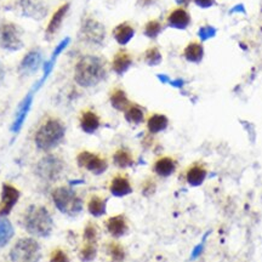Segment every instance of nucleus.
<instances>
[{"label":"nucleus","instance_id":"f257e3e1","mask_svg":"<svg viewBox=\"0 0 262 262\" xmlns=\"http://www.w3.org/2000/svg\"><path fill=\"white\" fill-rule=\"evenodd\" d=\"M107 76L106 61L99 56L87 55L80 58L74 70V80L78 85L91 87L97 85Z\"/></svg>","mask_w":262,"mask_h":262},{"label":"nucleus","instance_id":"f03ea898","mask_svg":"<svg viewBox=\"0 0 262 262\" xmlns=\"http://www.w3.org/2000/svg\"><path fill=\"white\" fill-rule=\"evenodd\" d=\"M22 226L29 235L46 238L54 230V220L50 211L43 205H29L22 217Z\"/></svg>","mask_w":262,"mask_h":262},{"label":"nucleus","instance_id":"7ed1b4c3","mask_svg":"<svg viewBox=\"0 0 262 262\" xmlns=\"http://www.w3.org/2000/svg\"><path fill=\"white\" fill-rule=\"evenodd\" d=\"M66 126L57 118H50L37 131L34 142L40 151L49 152L63 141Z\"/></svg>","mask_w":262,"mask_h":262},{"label":"nucleus","instance_id":"20e7f679","mask_svg":"<svg viewBox=\"0 0 262 262\" xmlns=\"http://www.w3.org/2000/svg\"><path fill=\"white\" fill-rule=\"evenodd\" d=\"M55 207L62 214L68 216H77L83 211V199L70 187H57L51 193Z\"/></svg>","mask_w":262,"mask_h":262},{"label":"nucleus","instance_id":"39448f33","mask_svg":"<svg viewBox=\"0 0 262 262\" xmlns=\"http://www.w3.org/2000/svg\"><path fill=\"white\" fill-rule=\"evenodd\" d=\"M11 262H39L40 245L33 238H21L10 250Z\"/></svg>","mask_w":262,"mask_h":262},{"label":"nucleus","instance_id":"423d86ee","mask_svg":"<svg viewBox=\"0 0 262 262\" xmlns=\"http://www.w3.org/2000/svg\"><path fill=\"white\" fill-rule=\"evenodd\" d=\"M64 169V163L57 155L48 154L40 159L36 167V174L44 181H56Z\"/></svg>","mask_w":262,"mask_h":262},{"label":"nucleus","instance_id":"0eeeda50","mask_svg":"<svg viewBox=\"0 0 262 262\" xmlns=\"http://www.w3.org/2000/svg\"><path fill=\"white\" fill-rule=\"evenodd\" d=\"M77 164L79 168H83L90 173L96 175H102L108 169V160L97 153L83 151L77 155Z\"/></svg>","mask_w":262,"mask_h":262},{"label":"nucleus","instance_id":"6e6552de","mask_svg":"<svg viewBox=\"0 0 262 262\" xmlns=\"http://www.w3.org/2000/svg\"><path fill=\"white\" fill-rule=\"evenodd\" d=\"M0 46L9 51H17L23 48L20 29L16 24H0Z\"/></svg>","mask_w":262,"mask_h":262},{"label":"nucleus","instance_id":"1a4fd4ad","mask_svg":"<svg viewBox=\"0 0 262 262\" xmlns=\"http://www.w3.org/2000/svg\"><path fill=\"white\" fill-rule=\"evenodd\" d=\"M21 193L10 183H3L0 194V217H6L17 204Z\"/></svg>","mask_w":262,"mask_h":262},{"label":"nucleus","instance_id":"9d476101","mask_svg":"<svg viewBox=\"0 0 262 262\" xmlns=\"http://www.w3.org/2000/svg\"><path fill=\"white\" fill-rule=\"evenodd\" d=\"M185 181L188 186L199 187L205 182L208 177V167L204 161L196 160L189 164L185 170Z\"/></svg>","mask_w":262,"mask_h":262},{"label":"nucleus","instance_id":"9b49d317","mask_svg":"<svg viewBox=\"0 0 262 262\" xmlns=\"http://www.w3.org/2000/svg\"><path fill=\"white\" fill-rule=\"evenodd\" d=\"M105 228L107 231L108 235L113 237V238H121V237L126 236L127 232H129V221H127L124 214L113 215V216H109L105 221Z\"/></svg>","mask_w":262,"mask_h":262},{"label":"nucleus","instance_id":"f8f14e48","mask_svg":"<svg viewBox=\"0 0 262 262\" xmlns=\"http://www.w3.org/2000/svg\"><path fill=\"white\" fill-rule=\"evenodd\" d=\"M80 37L84 42L90 44H101L105 39V28L93 20H87L83 24Z\"/></svg>","mask_w":262,"mask_h":262},{"label":"nucleus","instance_id":"ddd939ff","mask_svg":"<svg viewBox=\"0 0 262 262\" xmlns=\"http://www.w3.org/2000/svg\"><path fill=\"white\" fill-rule=\"evenodd\" d=\"M109 193L115 198H123V196L130 195L134 192L133 185L127 175L124 174H117L111 180L108 186Z\"/></svg>","mask_w":262,"mask_h":262},{"label":"nucleus","instance_id":"4468645a","mask_svg":"<svg viewBox=\"0 0 262 262\" xmlns=\"http://www.w3.org/2000/svg\"><path fill=\"white\" fill-rule=\"evenodd\" d=\"M177 167H179V163H177V160L174 157L163 155V157H159L153 163L152 170L159 177H169L175 174V171L177 170Z\"/></svg>","mask_w":262,"mask_h":262},{"label":"nucleus","instance_id":"2eb2a0df","mask_svg":"<svg viewBox=\"0 0 262 262\" xmlns=\"http://www.w3.org/2000/svg\"><path fill=\"white\" fill-rule=\"evenodd\" d=\"M33 97H34V92L30 91L29 93H27V96L22 100V102L18 106L16 115H15V120L12 123L11 131L14 134H17L18 131L21 130L22 125H23L24 120H26L28 113H29L30 107H32L33 104Z\"/></svg>","mask_w":262,"mask_h":262},{"label":"nucleus","instance_id":"dca6fc26","mask_svg":"<svg viewBox=\"0 0 262 262\" xmlns=\"http://www.w3.org/2000/svg\"><path fill=\"white\" fill-rule=\"evenodd\" d=\"M43 62V56L42 52L38 51V50H32L28 54L24 56L23 60L21 61L20 68V73L22 76H29V74L34 73L36 71H38V68L40 67Z\"/></svg>","mask_w":262,"mask_h":262},{"label":"nucleus","instance_id":"f3484780","mask_svg":"<svg viewBox=\"0 0 262 262\" xmlns=\"http://www.w3.org/2000/svg\"><path fill=\"white\" fill-rule=\"evenodd\" d=\"M168 26L176 29H186L191 24V15L185 8H176L167 17Z\"/></svg>","mask_w":262,"mask_h":262},{"label":"nucleus","instance_id":"a211bd4d","mask_svg":"<svg viewBox=\"0 0 262 262\" xmlns=\"http://www.w3.org/2000/svg\"><path fill=\"white\" fill-rule=\"evenodd\" d=\"M79 124H80V129H82L85 134H95L96 131L100 129L101 126V118L100 115L93 112L92 109H85V111L82 112L80 114V119H79Z\"/></svg>","mask_w":262,"mask_h":262},{"label":"nucleus","instance_id":"6ab92c4d","mask_svg":"<svg viewBox=\"0 0 262 262\" xmlns=\"http://www.w3.org/2000/svg\"><path fill=\"white\" fill-rule=\"evenodd\" d=\"M87 213L93 217H102L107 214V198L99 194H92L86 203Z\"/></svg>","mask_w":262,"mask_h":262},{"label":"nucleus","instance_id":"aec40b11","mask_svg":"<svg viewBox=\"0 0 262 262\" xmlns=\"http://www.w3.org/2000/svg\"><path fill=\"white\" fill-rule=\"evenodd\" d=\"M131 64H133V57H131V55L127 51H125V50H119L114 55L113 60H112V70L118 76H123L131 67Z\"/></svg>","mask_w":262,"mask_h":262},{"label":"nucleus","instance_id":"412c9836","mask_svg":"<svg viewBox=\"0 0 262 262\" xmlns=\"http://www.w3.org/2000/svg\"><path fill=\"white\" fill-rule=\"evenodd\" d=\"M146 126L149 134L157 135L161 131L167 130V127L169 126V118L161 113H153L146 120Z\"/></svg>","mask_w":262,"mask_h":262},{"label":"nucleus","instance_id":"4be33fe9","mask_svg":"<svg viewBox=\"0 0 262 262\" xmlns=\"http://www.w3.org/2000/svg\"><path fill=\"white\" fill-rule=\"evenodd\" d=\"M109 102L115 111L124 112L130 106V100L121 87H114L109 93Z\"/></svg>","mask_w":262,"mask_h":262},{"label":"nucleus","instance_id":"5701e85b","mask_svg":"<svg viewBox=\"0 0 262 262\" xmlns=\"http://www.w3.org/2000/svg\"><path fill=\"white\" fill-rule=\"evenodd\" d=\"M183 57L188 62H192V63H199V62H202L203 57H204L203 44L196 42V40L189 42L186 45V48L183 49Z\"/></svg>","mask_w":262,"mask_h":262},{"label":"nucleus","instance_id":"b1692460","mask_svg":"<svg viewBox=\"0 0 262 262\" xmlns=\"http://www.w3.org/2000/svg\"><path fill=\"white\" fill-rule=\"evenodd\" d=\"M112 160L113 164L119 169H127V168L134 167L135 164V159H134L133 153L127 148H118L117 151L112 155Z\"/></svg>","mask_w":262,"mask_h":262},{"label":"nucleus","instance_id":"393cba45","mask_svg":"<svg viewBox=\"0 0 262 262\" xmlns=\"http://www.w3.org/2000/svg\"><path fill=\"white\" fill-rule=\"evenodd\" d=\"M134 36H135V29L129 22H123V23L115 26L113 29L114 39L120 45H126L134 38Z\"/></svg>","mask_w":262,"mask_h":262},{"label":"nucleus","instance_id":"a878e982","mask_svg":"<svg viewBox=\"0 0 262 262\" xmlns=\"http://www.w3.org/2000/svg\"><path fill=\"white\" fill-rule=\"evenodd\" d=\"M124 118L133 125H140L146 120V112L140 105L130 104L129 107L124 111Z\"/></svg>","mask_w":262,"mask_h":262},{"label":"nucleus","instance_id":"bb28decb","mask_svg":"<svg viewBox=\"0 0 262 262\" xmlns=\"http://www.w3.org/2000/svg\"><path fill=\"white\" fill-rule=\"evenodd\" d=\"M68 9H70V4H63L56 10L54 15H52L51 20H50L48 24V28H46V36H48V38H51V37L57 32L58 28L61 27L62 21H63Z\"/></svg>","mask_w":262,"mask_h":262},{"label":"nucleus","instance_id":"cd10ccee","mask_svg":"<svg viewBox=\"0 0 262 262\" xmlns=\"http://www.w3.org/2000/svg\"><path fill=\"white\" fill-rule=\"evenodd\" d=\"M21 5L22 9H23V14L33 18H39L40 20L46 12L44 6L40 4L38 0H22Z\"/></svg>","mask_w":262,"mask_h":262},{"label":"nucleus","instance_id":"c85d7f7f","mask_svg":"<svg viewBox=\"0 0 262 262\" xmlns=\"http://www.w3.org/2000/svg\"><path fill=\"white\" fill-rule=\"evenodd\" d=\"M106 252L109 257V262H124L126 257L124 246L119 242H114V240L106 244Z\"/></svg>","mask_w":262,"mask_h":262},{"label":"nucleus","instance_id":"c756f323","mask_svg":"<svg viewBox=\"0 0 262 262\" xmlns=\"http://www.w3.org/2000/svg\"><path fill=\"white\" fill-rule=\"evenodd\" d=\"M15 235L14 226L6 217H0V248H4L10 243Z\"/></svg>","mask_w":262,"mask_h":262},{"label":"nucleus","instance_id":"7c9ffc66","mask_svg":"<svg viewBox=\"0 0 262 262\" xmlns=\"http://www.w3.org/2000/svg\"><path fill=\"white\" fill-rule=\"evenodd\" d=\"M97 256V243H85L79 251V258L83 262H91Z\"/></svg>","mask_w":262,"mask_h":262},{"label":"nucleus","instance_id":"2f4dec72","mask_svg":"<svg viewBox=\"0 0 262 262\" xmlns=\"http://www.w3.org/2000/svg\"><path fill=\"white\" fill-rule=\"evenodd\" d=\"M99 227L96 226V223H93L90 221L85 224L83 231V239L85 243H97L99 239Z\"/></svg>","mask_w":262,"mask_h":262},{"label":"nucleus","instance_id":"473e14b6","mask_svg":"<svg viewBox=\"0 0 262 262\" xmlns=\"http://www.w3.org/2000/svg\"><path fill=\"white\" fill-rule=\"evenodd\" d=\"M163 30V26L158 20H151L148 21L147 23L145 24V29H143V33L145 36L149 39H155L159 34Z\"/></svg>","mask_w":262,"mask_h":262},{"label":"nucleus","instance_id":"72a5a7b5","mask_svg":"<svg viewBox=\"0 0 262 262\" xmlns=\"http://www.w3.org/2000/svg\"><path fill=\"white\" fill-rule=\"evenodd\" d=\"M143 60L148 66H158L161 62V54L157 46H152L147 49L143 55Z\"/></svg>","mask_w":262,"mask_h":262},{"label":"nucleus","instance_id":"f704fd0d","mask_svg":"<svg viewBox=\"0 0 262 262\" xmlns=\"http://www.w3.org/2000/svg\"><path fill=\"white\" fill-rule=\"evenodd\" d=\"M157 191V183L153 179H147L143 181L142 187H141V193L145 196H151Z\"/></svg>","mask_w":262,"mask_h":262},{"label":"nucleus","instance_id":"c9c22d12","mask_svg":"<svg viewBox=\"0 0 262 262\" xmlns=\"http://www.w3.org/2000/svg\"><path fill=\"white\" fill-rule=\"evenodd\" d=\"M50 262H71L70 257L62 249H56L51 252L50 256Z\"/></svg>","mask_w":262,"mask_h":262},{"label":"nucleus","instance_id":"e433bc0d","mask_svg":"<svg viewBox=\"0 0 262 262\" xmlns=\"http://www.w3.org/2000/svg\"><path fill=\"white\" fill-rule=\"evenodd\" d=\"M195 3V5H198L202 9H208L215 5V0H193Z\"/></svg>","mask_w":262,"mask_h":262},{"label":"nucleus","instance_id":"4c0bfd02","mask_svg":"<svg viewBox=\"0 0 262 262\" xmlns=\"http://www.w3.org/2000/svg\"><path fill=\"white\" fill-rule=\"evenodd\" d=\"M203 250H204V245L202 244H199V245H196L194 249H193V251H192V255H191V258L192 260H194V258H196V257H199L202 255V252H203Z\"/></svg>","mask_w":262,"mask_h":262},{"label":"nucleus","instance_id":"58836bf2","mask_svg":"<svg viewBox=\"0 0 262 262\" xmlns=\"http://www.w3.org/2000/svg\"><path fill=\"white\" fill-rule=\"evenodd\" d=\"M155 2H157V0H139V4L141 6H149L154 4Z\"/></svg>","mask_w":262,"mask_h":262},{"label":"nucleus","instance_id":"ea45409f","mask_svg":"<svg viewBox=\"0 0 262 262\" xmlns=\"http://www.w3.org/2000/svg\"><path fill=\"white\" fill-rule=\"evenodd\" d=\"M4 78H5V70H4V66H3L2 62H0V85H2V83L4 82Z\"/></svg>","mask_w":262,"mask_h":262},{"label":"nucleus","instance_id":"a19ab883","mask_svg":"<svg viewBox=\"0 0 262 262\" xmlns=\"http://www.w3.org/2000/svg\"><path fill=\"white\" fill-rule=\"evenodd\" d=\"M176 2H177V4H180L182 6H188V4L192 2V0H176Z\"/></svg>","mask_w":262,"mask_h":262}]
</instances>
